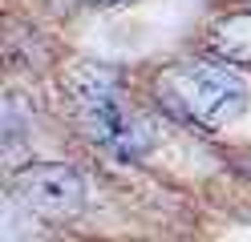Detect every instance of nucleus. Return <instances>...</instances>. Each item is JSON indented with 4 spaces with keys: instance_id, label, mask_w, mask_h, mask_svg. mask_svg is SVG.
Listing matches in <instances>:
<instances>
[{
    "instance_id": "2",
    "label": "nucleus",
    "mask_w": 251,
    "mask_h": 242,
    "mask_svg": "<svg viewBox=\"0 0 251 242\" xmlns=\"http://www.w3.org/2000/svg\"><path fill=\"white\" fill-rule=\"evenodd\" d=\"M12 194L41 218H73L85 202V186L69 166L61 161H41L12 177Z\"/></svg>"
},
{
    "instance_id": "3",
    "label": "nucleus",
    "mask_w": 251,
    "mask_h": 242,
    "mask_svg": "<svg viewBox=\"0 0 251 242\" xmlns=\"http://www.w3.org/2000/svg\"><path fill=\"white\" fill-rule=\"evenodd\" d=\"M85 4H93V8H109V4H122V0H85Z\"/></svg>"
},
{
    "instance_id": "1",
    "label": "nucleus",
    "mask_w": 251,
    "mask_h": 242,
    "mask_svg": "<svg viewBox=\"0 0 251 242\" xmlns=\"http://www.w3.org/2000/svg\"><path fill=\"white\" fill-rule=\"evenodd\" d=\"M158 93L178 117L202 129H219L247 109V81L227 65H207V61L166 69L158 77Z\"/></svg>"
}]
</instances>
